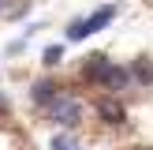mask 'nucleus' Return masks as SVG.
<instances>
[{
	"label": "nucleus",
	"instance_id": "obj_9",
	"mask_svg": "<svg viewBox=\"0 0 153 150\" xmlns=\"http://www.w3.org/2000/svg\"><path fill=\"white\" fill-rule=\"evenodd\" d=\"M0 15H4V19H11V15H15V4H11V0H0Z\"/></svg>",
	"mask_w": 153,
	"mask_h": 150
},
{
	"label": "nucleus",
	"instance_id": "obj_5",
	"mask_svg": "<svg viewBox=\"0 0 153 150\" xmlns=\"http://www.w3.org/2000/svg\"><path fill=\"white\" fill-rule=\"evenodd\" d=\"M112 60L108 56H101V52H94V56H86V64H82V79H90V82H101V75H105V68H108Z\"/></svg>",
	"mask_w": 153,
	"mask_h": 150
},
{
	"label": "nucleus",
	"instance_id": "obj_2",
	"mask_svg": "<svg viewBox=\"0 0 153 150\" xmlns=\"http://www.w3.org/2000/svg\"><path fill=\"white\" fill-rule=\"evenodd\" d=\"M49 116L56 120V124H64V128H75V124L82 120V105L75 101V98H60V94H56V98L49 101Z\"/></svg>",
	"mask_w": 153,
	"mask_h": 150
},
{
	"label": "nucleus",
	"instance_id": "obj_4",
	"mask_svg": "<svg viewBox=\"0 0 153 150\" xmlns=\"http://www.w3.org/2000/svg\"><path fill=\"white\" fill-rule=\"evenodd\" d=\"M127 82H131V71H123V68L108 64V68H105V75H101V82H97V86H105V90H123Z\"/></svg>",
	"mask_w": 153,
	"mask_h": 150
},
{
	"label": "nucleus",
	"instance_id": "obj_6",
	"mask_svg": "<svg viewBox=\"0 0 153 150\" xmlns=\"http://www.w3.org/2000/svg\"><path fill=\"white\" fill-rule=\"evenodd\" d=\"M30 98H34L37 105H49L52 98H56V82H49V79H41V82H34V90H30Z\"/></svg>",
	"mask_w": 153,
	"mask_h": 150
},
{
	"label": "nucleus",
	"instance_id": "obj_8",
	"mask_svg": "<svg viewBox=\"0 0 153 150\" xmlns=\"http://www.w3.org/2000/svg\"><path fill=\"white\" fill-rule=\"evenodd\" d=\"M60 56H64V49H60V45H49V49H45V64H60Z\"/></svg>",
	"mask_w": 153,
	"mask_h": 150
},
{
	"label": "nucleus",
	"instance_id": "obj_7",
	"mask_svg": "<svg viewBox=\"0 0 153 150\" xmlns=\"http://www.w3.org/2000/svg\"><path fill=\"white\" fill-rule=\"evenodd\" d=\"M131 79H138V82H153V64H149V60H134Z\"/></svg>",
	"mask_w": 153,
	"mask_h": 150
},
{
	"label": "nucleus",
	"instance_id": "obj_1",
	"mask_svg": "<svg viewBox=\"0 0 153 150\" xmlns=\"http://www.w3.org/2000/svg\"><path fill=\"white\" fill-rule=\"evenodd\" d=\"M116 11H120V4H105L101 11H94L90 19H79V22H71V26H67V38H71V41H82V38L97 34L101 26H108V22L116 19Z\"/></svg>",
	"mask_w": 153,
	"mask_h": 150
},
{
	"label": "nucleus",
	"instance_id": "obj_3",
	"mask_svg": "<svg viewBox=\"0 0 153 150\" xmlns=\"http://www.w3.org/2000/svg\"><path fill=\"white\" fill-rule=\"evenodd\" d=\"M97 116L105 120V124H123V105L120 101H112V98H97Z\"/></svg>",
	"mask_w": 153,
	"mask_h": 150
}]
</instances>
